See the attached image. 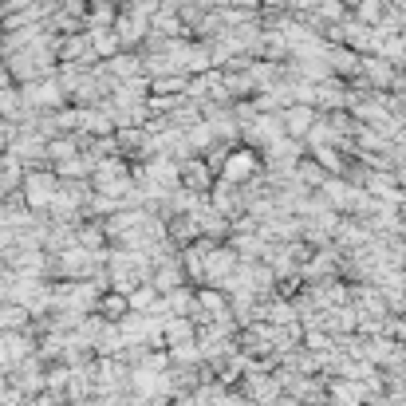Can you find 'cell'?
<instances>
[{"label": "cell", "mask_w": 406, "mask_h": 406, "mask_svg": "<svg viewBox=\"0 0 406 406\" xmlns=\"http://www.w3.org/2000/svg\"><path fill=\"white\" fill-rule=\"evenodd\" d=\"M268 315H272V320H276V324H292V308H288V304H276V308H268Z\"/></svg>", "instance_id": "1"}]
</instances>
